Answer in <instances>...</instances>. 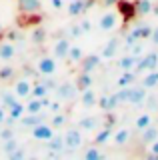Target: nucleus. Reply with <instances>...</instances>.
Returning <instances> with one entry per match:
<instances>
[{
    "instance_id": "1",
    "label": "nucleus",
    "mask_w": 158,
    "mask_h": 160,
    "mask_svg": "<svg viewBox=\"0 0 158 160\" xmlns=\"http://www.w3.org/2000/svg\"><path fill=\"white\" fill-rule=\"evenodd\" d=\"M156 66H158V52H148V54H142V58L136 62L134 72L142 74V72H148V70H156Z\"/></svg>"
},
{
    "instance_id": "2",
    "label": "nucleus",
    "mask_w": 158,
    "mask_h": 160,
    "mask_svg": "<svg viewBox=\"0 0 158 160\" xmlns=\"http://www.w3.org/2000/svg\"><path fill=\"white\" fill-rule=\"evenodd\" d=\"M78 96V88H76V82H62L56 86V98L58 100H74Z\"/></svg>"
},
{
    "instance_id": "3",
    "label": "nucleus",
    "mask_w": 158,
    "mask_h": 160,
    "mask_svg": "<svg viewBox=\"0 0 158 160\" xmlns=\"http://www.w3.org/2000/svg\"><path fill=\"white\" fill-rule=\"evenodd\" d=\"M58 68V62L54 56H42L40 60L36 62V70L42 74V76H52Z\"/></svg>"
},
{
    "instance_id": "4",
    "label": "nucleus",
    "mask_w": 158,
    "mask_h": 160,
    "mask_svg": "<svg viewBox=\"0 0 158 160\" xmlns=\"http://www.w3.org/2000/svg\"><path fill=\"white\" fill-rule=\"evenodd\" d=\"M116 8H118V16H122L126 22L136 16V2H132V0H118Z\"/></svg>"
},
{
    "instance_id": "5",
    "label": "nucleus",
    "mask_w": 158,
    "mask_h": 160,
    "mask_svg": "<svg viewBox=\"0 0 158 160\" xmlns=\"http://www.w3.org/2000/svg\"><path fill=\"white\" fill-rule=\"evenodd\" d=\"M98 28L102 32H110L118 28V12H104L98 20Z\"/></svg>"
},
{
    "instance_id": "6",
    "label": "nucleus",
    "mask_w": 158,
    "mask_h": 160,
    "mask_svg": "<svg viewBox=\"0 0 158 160\" xmlns=\"http://www.w3.org/2000/svg\"><path fill=\"white\" fill-rule=\"evenodd\" d=\"M62 138H64V146H68V148L82 146V132L78 128H68Z\"/></svg>"
},
{
    "instance_id": "7",
    "label": "nucleus",
    "mask_w": 158,
    "mask_h": 160,
    "mask_svg": "<svg viewBox=\"0 0 158 160\" xmlns=\"http://www.w3.org/2000/svg\"><path fill=\"white\" fill-rule=\"evenodd\" d=\"M32 136L36 138V140H42V142H48L52 136H54V128L50 126V124H36V126L32 128Z\"/></svg>"
},
{
    "instance_id": "8",
    "label": "nucleus",
    "mask_w": 158,
    "mask_h": 160,
    "mask_svg": "<svg viewBox=\"0 0 158 160\" xmlns=\"http://www.w3.org/2000/svg\"><path fill=\"white\" fill-rule=\"evenodd\" d=\"M30 90H32V82L28 78H18L14 82V94L18 98H30Z\"/></svg>"
},
{
    "instance_id": "9",
    "label": "nucleus",
    "mask_w": 158,
    "mask_h": 160,
    "mask_svg": "<svg viewBox=\"0 0 158 160\" xmlns=\"http://www.w3.org/2000/svg\"><path fill=\"white\" fill-rule=\"evenodd\" d=\"M70 38H60L56 44H54V58L56 60H66V56H68V50H70Z\"/></svg>"
},
{
    "instance_id": "10",
    "label": "nucleus",
    "mask_w": 158,
    "mask_h": 160,
    "mask_svg": "<svg viewBox=\"0 0 158 160\" xmlns=\"http://www.w3.org/2000/svg\"><path fill=\"white\" fill-rule=\"evenodd\" d=\"M102 62V56H98V54H90V56H84L80 60V66H82V72H92V70H96L100 66Z\"/></svg>"
},
{
    "instance_id": "11",
    "label": "nucleus",
    "mask_w": 158,
    "mask_h": 160,
    "mask_svg": "<svg viewBox=\"0 0 158 160\" xmlns=\"http://www.w3.org/2000/svg\"><path fill=\"white\" fill-rule=\"evenodd\" d=\"M146 100V88L142 86H130V94H128V102L130 104H142Z\"/></svg>"
},
{
    "instance_id": "12",
    "label": "nucleus",
    "mask_w": 158,
    "mask_h": 160,
    "mask_svg": "<svg viewBox=\"0 0 158 160\" xmlns=\"http://www.w3.org/2000/svg\"><path fill=\"white\" fill-rule=\"evenodd\" d=\"M96 104H98V106H100L102 110H104V112H112V110H114L120 102H118L116 94H110V96H100Z\"/></svg>"
},
{
    "instance_id": "13",
    "label": "nucleus",
    "mask_w": 158,
    "mask_h": 160,
    "mask_svg": "<svg viewBox=\"0 0 158 160\" xmlns=\"http://www.w3.org/2000/svg\"><path fill=\"white\" fill-rule=\"evenodd\" d=\"M66 10L70 16H80V14H84L86 4H84V0H68Z\"/></svg>"
},
{
    "instance_id": "14",
    "label": "nucleus",
    "mask_w": 158,
    "mask_h": 160,
    "mask_svg": "<svg viewBox=\"0 0 158 160\" xmlns=\"http://www.w3.org/2000/svg\"><path fill=\"white\" fill-rule=\"evenodd\" d=\"M118 48H120V40H118V38H112V40H108V44L104 46V50H102L100 56L106 58V60H110V58H114V54L118 52Z\"/></svg>"
},
{
    "instance_id": "15",
    "label": "nucleus",
    "mask_w": 158,
    "mask_h": 160,
    "mask_svg": "<svg viewBox=\"0 0 158 160\" xmlns=\"http://www.w3.org/2000/svg\"><path fill=\"white\" fill-rule=\"evenodd\" d=\"M128 140H130V130L128 128H118L116 132H112V142L116 146H124V144H128Z\"/></svg>"
},
{
    "instance_id": "16",
    "label": "nucleus",
    "mask_w": 158,
    "mask_h": 160,
    "mask_svg": "<svg viewBox=\"0 0 158 160\" xmlns=\"http://www.w3.org/2000/svg\"><path fill=\"white\" fill-rule=\"evenodd\" d=\"M80 100H82V106L92 108V106H96L98 96H96V92H94V90H92V86H90V88L82 90V96H80Z\"/></svg>"
},
{
    "instance_id": "17",
    "label": "nucleus",
    "mask_w": 158,
    "mask_h": 160,
    "mask_svg": "<svg viewBox=\"0 0 158 160\" xmlns=\"http://www.w3.org/2000/svg\"><path fill=\"white\" fill-rule=\"evenodd\" d=\"M134 80H136V72H134V70H124L122 76L116 80V84H118V88H124V86H132Z\"/></svg>"
},
{
    "instance_id": "18",
    "label": "nucleus",
    "mask_w": 158,
    "mask_h": 160,
    "mask_svg": "<svg viewBox=\"0 0 158 160\" xmlns=\"http://www.w3.org/2000/svg\"><path fill=\"white\" fill-rule=\"evenodd\" d=\"M152 120H154V118H152V114H150V112H142L140 116H138V118L134 120V128H136V130H140V132H142L144 128L152 126Z\"/></svg>"
},
{
    "instance_id": "19",
    "label": "nucleus",
    "mask_w": 158,
    "mask_h": 160,
    "mask_svg": "<svg viewBox=\"0 0 158 160\" xmlns=\"http://www.w3.org/2000/svg\"><path fill=\"white\" fill-rule=\"evenodd\" d=\"M24 106H26V114H42V110H44L42 100L40 98H34V96H30V100H28Z\"/></svg>"
},
{
    "instance_id": "20",
    "label": "nucleus",
    "mask_w": 158,
    "mask_h": 160,
    "mask_svg": "<svg viewBox=\"0 0 158 160\" xmlns=\"http://www.w3.org/2000/svg\"><path fill=\"white\" fill-rule=\"evenodd\" d=\"M14 54H16V48L12 42H0V60H12Z\"/></svg>"
},
{
    "instance_id": "21",
    "label": "nucleus",
    "mask_w": 158,
    "mask_h": 160,
    "mask_svg": "<svg viewBox=\"0 0 158 160\" xmlns=\"http://www.w3.org/2000/svg\"><path fill=\"white\" fill-rule=\"evenodd\" d=\"M90 86H92V74L90 72H80V74H78V78H76L78 92H82V90H86V88H90Z\"/></svg>"
},
{
    "instance_id": "22",
    "label": "nucleus",
    "mask_w": 158,
    "mask_h": 160,
    "mask_svg": "<svg viewBox=\"0 0 158 160\" xmlns=\"http://www.w3.org/2000/svg\"><path fill=\"white\" fill-rule=\"evenodd\" d=\"M142 86H144L146 90L148 88H154L158 86V70H148V72L144 74V78H142Z\"/></svg>"
},
{
    "instance_id": "23",
    "label": "nucleus",
    "mask_w": 158,
    "mask_h": 160,
    "mask_svg": "<svg viewBox=\"0 0 158 160\" xmlns=\"http://www.w3.org/2000/svg\"><path fill=\"white\" fill-rule=\"evenodd\" d=\"M24 114H26V106L20 102H14L10 108H8V116H10V120H20Z\"/></svg>"
},
{
    "instance_id": "24",
    "label": "nucleus",
    "mask_w": 158,
    "mask_h": 160,
    "mask_svg": "<svg viewBox=\"0 0 158 160\" xmlns=\"http://www.w3.org/2000/svg\"><path fill=\"white\" fill-rule=\"evenodd\" d=\"M152 10H154V6L150 0H136V16H146Z\"/></svg>"
},
{
    "instance_id": "25",
    "label": "nucleus",
    "mask_w": 158,
    "mask_h": 160,
    "mask_svg": "<svg viewBox=\"0 0 158 160\" xmlns=\"http://www.w3.org/2000/svg\"><path fill=\"white\" fill-rule=\"evenodd\" d=\"M136 62H138V58H136V56H132V54L128 52L126 56H122V58H120L118 66H120L122 70H134V68H136Z\"/></svg>"
},
{
    "instance_id": "26",
    "label": "nucleus",
    "mask_w": 158,
    "mask_h": 160,
    "mask_svg": "<svg viewBox=\"0 0 158 160\" xmlns=\"http://www.w3.org/2000/svg\"><path fill=\"white\" fill-rule=\"evenodd\" d=\"M30 96L34 98H44L48 96V86L44 82H34L32 84V90H30Z\"/></svg>"
},
{
    "instance_id": "27",
    "label": "nucleus",
    "mask_w": 158,
    "mask_h": 160,
    "mask_svg": "<svg viewBox=\"0 0 158 160\" xmlns=\"http://www.w3.org/2000/svg\"><path fill=\"white\" fill-rule=\"evenodd\" d=\"M78 126H80L82 130H96L98 128V116H84V118H80Z\"/></svg>"
},
{
    "instance_id": "28",
    "label": "nucleus",
    "mask_w": 158,
    "mask_h": 160,
    "mask_svg": "<svg viewBox=\"0 0 158 160\" xmlns=\"http://www.w3.org/2000/svg\"><path fill=\"white\" fill-rule=\"evenodd\" d=\"M152 28L150 24H140V26H136L134 30H132V32L136 34V38L138 40H146V38H150V34H152Z\"/></svg>"
},
{
    "instance_id": "29",
    "label": "nucleus",
    "mask_w": 158,
    "mask_h": 160,
    "mask_svg": "<svg viewBox=\"0 0 158 160\" xmlns=\"http://www.w3.org/2000/svg\"><path fill=\"white\" fill-rule=\"evenodd\" d=\"M70 62L74 64H78L82 58H84V50H82L80 46H70V50H68V56H66Z\"/></svg>"
},
{
    "instance_id": "30",
    "label": "nucleus",
    "mask_w": 158,
    "mask_h": 160,
    "mask_svg": "<svg viewBox=\"0 0 158 160\" xmlns=\"http://www.w3.org/2000/svg\"><path fill=\"white\" fill-rule=\"evenodd\" d=\"M156 138H158V128H154V126H148V128L142 130V142H144V144L154 142Z\"/></svg>"
},
{
    "instance_id": "31",
    "label": "nucleus",
    "mask_w": 158,
    "mask_h": 160,
    "mask_svg": "<svg viewBox=\"0 0 158 160\" xmlns=\"http://www.w3.org/2000/svg\"><path fill=\"white\" fill-rule=\"evenodd\" d=\"M112 132H114V130H112L110 126H104L100 130V132L96 134V138H94V144H104L106 140H110L112 138Z\"/></svg>"
},
{
    "instance_id": "32",
    "label": "nucleus",
    "mask_w": 158,
    "mask_h": 160,
    "mask_svg": "<svg viewBox=\"0 0 158 160\" xmlns=\"http://www.w3.org/2000/svg\"><path fill=\"white\" fill-rule=\"evenodd\" d=\"M38 8H40V2H38V0H20V10L24 14L26 12L34 14V10H38Z\"/></svg>"
},
{
    "instance_id": "33",
    "label": "nucleus",
    "mask_w": 158,
    "mask_h": 160,
    "mask_svg": "<svg viewBox=\"0 0 158 160\" xmlns=\"http://www.w3.org/2000/svg\"><path fill=\"white\" fill-rule=\"evenodd\" d=\"M20 120H22L24 126H36V124H40V122H42V116H40V114H28V116L24 114Z\"/></svg>"
},
{
    "instance_id": "34",
    "label": "nucleus",
    "mask_w": 158,
    "mask_h": 160,
    "mask_svg": "<svg viewBox=\"0 0 158 160\" xmlns=\"http://www.w3.org/2000/svg\"><path fill=\"white\" fill-rule=\"evenodd\" d=\"M14 102H18V96L14 94V90H12V92H4V94H2V106L6 108V110L10 108Z\"/></svg>"
},
{
    "instance_id": "35",
    "label": "nucleus",
    "mask_w": 158,
    "mask_h": 160,
    "mask_svg": "<svg viewBox=\"0 0 158 160\" xmlns=\"http://www.w3.org/2000/svg\"><path fill=\"white\" fill-rule=\"evenodd\" d=\"M48 146H50L52 152H58V150H62V146H64V138L62 136H52L48 140Z\"/></svg>"
},
{
    "instance_id": "36",
    "label": "nucleus",
    "mask_w": 158,
    "mask_h": 160,
    "mask_svg": "<svg viewBox=\"0 0 158 160\" xmlns=\"http://www.w3.org/2000/svg\"><path fill=\"white\" fill-rule=\"evenodd\" d=\"M64 122H66V114L64 112H54V118L50 120V126L52 128H60Z\"/></svg>"
},
{
    "instance_id": "37",
    "label": "nucleus",
    "mask_w": 158,
    "mask_h": 160,
    "mask_svg": "<svg viewBox=\"0 0 158 160\" xmlns=\"http://www.w3.org/2000/svg\"><path fill=\"white\" fill-rule=\"evenodd\" d=\"M84 158L86 160H98V158H102V152H100V150H96V148H90V150H86V152H84Z\"/></svg>"
},
{
    "instance_id": "38",
    "label": "nucleus",
    "mask_w": 158,
    "mask_h": 160,
    "mask_svg": "<svg viewBox=\"0 0 158 160\" xmlns=\"http://www.w3.org/2000/svg\"><path fill=\"white\" fill-rule=\"evenodd\" d=\"M128 48H130V54H132V56H136V58L144 54V50H142V44H140V42H134L132 46H128Z\"/></svg>"
},
{
    "instance_id": "39",
    "label": "nucleus",
    "mask_w": 158,
    "mask_h": 160,
    "mask_svg": "<svg viewBox=\"0 0 158 160\" xmlns=\"http://www.w3.org/2000/svg\"><path fill=\"white\" fill-rule=\"evenodd\" d=\"M68 32H70V34H68L70 38H78L80 34H84V32H82V28H80V24H74V26H70V28H68Z\"/></svg>"
},
{
    "instance_id": "40",
    "label": "nucleus",
    "mask_w": 158,
    "mask_h": 160,
    "mask_svg": "<svg viewBox=\"0 0 158 160\" xmlns=\"http://www.w3.org/2000/svg\"><path fill=\"white\" fill-rule=\"evenodd\" d=\"M14 74V68L12 66H4V68H0V78L2 80H8Z\"/></svg>"
},
{
    "instance_id": "41",
    "label": "nucleus",
    "mask_w": 158,
    "mask_h": 160,
    "mask_svg": "<svg viewBox=\"0 0 158 160\" xmlns=\"http://www.w3.org/2000/svg\"><path fill=\"white\" fill-rule=\"evenodd\" d=\"M16 146H18V144H16V140H14V138L6 140V146H4V152H6V154H10V152H14V150H16Z\"/></svg>"
},
{
    "instance_id": "42",
    "label": "nucleus",
    "mask_w": 158,
    "mask_h": 160,
    "mask_svg": "<svg viewBox=\"0 0 158 160\" xmlns=\"http://www.w3.org/2000/svg\"><path fill=\"white\" fill-rule=\"evenodd\" d=\"M50 6L54 10H62L64 6H66V0H50Z\"/></svg>"
},
{
    "instance_id": "43",
    "label": "nucleus",
    "mask_w": 158,
    "mask_h": 160,
    "mask_svg": "<svg viewBox=\"0 0 158 160\" xmlns=\"http://www.w3.org/2000/svg\"><path fill=\"white\" fill-rule=\"evenodd\" d=\"M42 38H44V30L36 28V30L32 32V40H34V42H42Z\"/></svg>"
},
{
    "instance_id": "44",
    "label": "nucleus",
    "mask_w": 158,
    "mask_h": 160,
    "mask_svg": "<svg viewBox=\"0 0 158 160\" xmlns=\"http://www.w3.org/2000/svg\"><path fill=\"white\" fill-rule=\"evenodd\" d=\"M80 28H82V32H90V30H92V22H90L88 18H84V20L80 22Z\"/></svg>"
},
{
    "instance_id": "45",
    "label": "nucleus",
    "mask_w": 158,
    "mask_h": 160,
    "mask_svg": "<svg viewBox=\"0 0 158 160\" xmlns=\"http://www.w3.org/2000/svg\"><path fill=\"white\" fill-rule=\"evenodd\" d=\"M48 110H50V114L60 112V102H52V100H50V104H48Z\"/></svg>"
},
{
    "instance_id": "46",
    "label": "nucleus",
    "mask_w": 158,
    "mask_h": 160,
    "mask_svg": "<svg viewBox=\"0 0 158 160\" xmlns=\"http://www.w3.org/2000/svg\"><path fill=\"white\" fill-rule=\"evenodd\" d=\"M150 154L152 156H158V138L154 140V142H150Z\"/></svg>"
},
{
    "instance_id": "47",
    "label": "nucleus",
    "mask_w": 158,
    "mask_h": 160,
    "mask_svg": "<svg viewBox=\"0 0 158 160\" xmlns=\"http://www.w3.org/2000/svg\"><path fill=\"white\" fill-rule=\"evenodd\" d=\"M0 138H2L4 142H6V140H10L12 138V130H2V132H0Z\"/></svg>"
},
{
    "instance_id": "48",
    "label": "nucleus",
    "mask_w": 158,
    "mask_h": 160,
    "mask_svg": "<svg viewBox=\"0 0 158 160\" xmlns=\"http://www.w3.org/2000/svg\"><path fill=\"white\" fill-rule=\"evenodd\" d=\"M150 40H152V44L154 46H158V26L152 30V34H150Z\"/></svg>"
},
{
    "instance_id": "49",
    "label": "nucleus",
    "mask_w": 158,
    "mask_h": 160,
    "mask_svg": "<svg viewBox=\"0 0 158 160\" xmlns=\"http://www.w3.org/2000/svg\"><path fill=\"white\" fill-rule=\"evenodd\" d=\"M8 156H10L12 160H18V158H24V152H18V150H16V152H10Z\"/></svg>"
},
{
    "instance_id": "50",
    "label": "nucleus",
    "mask_w": 158,
    "mask_h": 160,
    "mask_svg": "<svg viewBox=\"0 0 158 160\" xmlns=\"http://www.w3.org/2000/svg\"><path fill=\"white\" fill-rule=\"evenodd\" d=\"M4 120H6V108H4V106H0V124H2Z\"/></svg>"
}]
</instances>
